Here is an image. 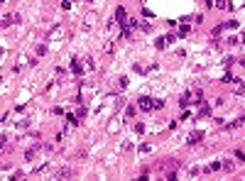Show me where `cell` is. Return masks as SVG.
<instances>
[{
	"instance_id": "cell-18",
	"label": "cell",
	"mask_w": 245,
	"mask_h": 181,
	"mask_svg": "<svg viewBox=\"0 0 245 181\" xmlns=\"http://www.w3.org/2000/svg\"><path fill=\"white\" fill-rule=\"evenodd\" d=\"M174 39H177V34H167V37H164V42H167V44H172Z\"/></svg>"
},
{
	"instance_id": "cell-22",
	"label": "cell",
	"mask_w": 245,
	"mask_h": 181,
	"mask_svg": "<svg viewBox=\"0 0 245 181\" xmlns=\"http://www.w3.org/2000/svg\"><path fill=\"white\" fill-rule=\"evenodd\" d=\"M167 181H177V171H169L167 174Z\"/></svg>"
},
{
	"instance_id": "cell-23",
	"label": "cell",
	"mask_w": 245,
	"mask_h": 181,
	"mask_svg": "<svg viewBox=\"0 0 245 181\" xmlns=\"http://www.w3.org/2000/svg\"><path fill=\"white\" fill-rule=\"evenodd\" d=\"M56 181H59V179H56Z\"/></svg>"
},
{
	"instance_id": "cell-5",
	"label": "cell",
	"mask_w": 245,
	"mask_h": 181,
	"mask_svg": "<svg viewBox=\"0 0 245 181\" xmlns=\"http://www.w3.org/2000/svg\"><path fill=\"white\" fill-rule=\"evenodd\" d=\"M201 140H203V132H194V135L186 137V144H196V142H201Z\"/></svg>"
},
{
	"instance_id": "cell-12",
	"label": "cell",
	"mask_w": 245,
	"mask_h": 181,
	"mask_svg": "<svg viewBox=\"0 0 245 181\" xmlns=\"http://www.w3.org/2000/svg\"><path fill=\"white\" fill-rule=\"evenodd\" d=\"M223 29H225V25H216V27H213V32H211V34H213V37H218V34H221V32H223Z\"/></svg>"
},
{
	"instance_id": "cell-19",
	"label": "cell",
	"mask_w": 245,
	"mask_h": 181,
	"mask_svg": "<svg viewBox=\"0 0 245 181\" xmlns=\"http://www.w3.org/2000/svg\"><path fill=\"white\" fill-rule=\"evenodd\" d=\"M59 176H71V169H66V167H64V169H59Z\"/></svg>"
},
{
	"instance_id": "cell-8",
	"label": "cell",
	"mask_w": 245,
	"mask_h": 181,
	"mask_svg": "<svg viewBox=\"0 0 245 181\" xmlns=\"http://www.w3.org/2000/svg\"><path fill=\"white\" fill-rule=\"evenodd\" d=\"M221 169H225V171H233V169H235V164H233L231 159H225V161H221Z\"/></svg>"
},
{
	"instance_id": "cell-3",
	"label": "cell",
	"mask_w": 245,
	"mask_h": 181,
	"mask_svg": "<svg viewBox=\"0 0 245 181\" xmlns=\"http://www.w3.org/2000/svg\"><path fill=\"white\" fill-rule=\"evenodd\" d=\"M12 22H20V15H5L3 17V27H10Z\"/></svg>"
},
{
	"instance_id": "cell-4",
	"label": "cell",
	"mask_w": 245,
	"mask_h": 181,
	"mask_svg": "<svg viewBox=\"0 0 245 181\" xmlns=\"http://www.w3.org/2000/svg\"><path fill=\"white\" fill-rule=\"evenodd\" d=\"M71 74H76V76L83 74V66L79 64V59H74V61H71Z\"/></svg>"
},
{
	"instance_id": "cell-10",
	"label": "cell",
	"mask_w": 245,
	"mask_h": 181,
	"mask_svg": "<svg viewBox=\"0 0 245 181\" xmlns=\"http://www.w3.org/2000/svg\"><path fill=\"white\" fill-rule=\"evenodd\" d=\"M206 115H211V108H209V105H203L201 110H199V115H196V118H206Z\"/></svg>"
},
{
	"instance_id": "cell-1",
	"label": "cell",
	"mask_w": 245,
	"mask_h": 181,
	"mask_svg": "<svg viewBox=\"0 0 245 181\" xmlns=\"http://www.w3.org/2000/svg\"><path fill=\"white\" fill-rule=\"evenodd\" d=\"M137 105L142 108V110H155V100L149 98V96H142V98L137 100Z\"/></svg>"
},
{
	"instance_id": "cell-21",
	"label": "cell",
	"mask_w": 245,
	"mask_h": 181,
	"mask_svg": "<svg viewBox=\"0 0 245 181\" xmlns=\"http://www.w3.org/2000/svg\"><path fill=\"white\" fill-rule=\"evenodd\" d=\"M44 51H47V47H44V44H39V47H37V57H42Z\"/></svg>"
},
{
	"instance_id": "cell-17",
	"label": "cell",
	"mask_w": 245,
	"mask_h": 181,
	"mask_svg": "<svg viewBox=\"0 0 245 181\" xmlns=\"http://www.w3.org/2000/svg\"><path fill=\"white\" fill-rule=\"evenodd\" d=\"M225 29H238V22H235V20H231L228 25H225Z\"/></svg>"
},
{
	"instance_id": "cell-7",
	"label": "cell",
	"mask_w": 245,
	"mask_h": 181,
	"mask_svg": "<svg viewBox=\"0 0 245 181\" xmlns=\"http://www.w3.org/2000/svg\"><path fill=\"white\" fill-rule=\"evenodd\" d=\"M240 125H245V115H240V118H235L231 125H225V127H228V130H233V127H240Z\"/></svg>"
},
{
	"instance_id": "cell-11",
	"label": "cell",
	"mask_w": 245,
	"mask_h": 181,
	"mask_svg": "<svg viewBox=\"0 0 245 181\" xmlns=\"http://www.w3.org/2000/svg\"><path fill=\"white\" fill-rule=\"evenodd\" d=\"M189 32H191V27H189V25H186V27H181V29L177 32V37H186V34H189Z\"/></svg>"
},
{
	"instance_id": "cell-14",
	"label": "cell",
	"mask_w": 245,
	"mask_h": 181,
	"mask_svg": "<svg viewBox=\"0 0 245 181\" xmlns=\"http://www.w3.org/2000/svg\"><path fill=\"white\" fill-rule=\"evenodd\" d=\"M34 154H37V147H30V149H27V152H25V157H27V159H32V157H34Z\"/></svg>"
},
{
	"instance_id": "cell-15",
	"label": "cell",
	"mask_w": 245,
	"mask_h": 181,
	"mask_svg": "<svg viewBox=\"0 0 245 181\" xmlns=\"http://www.w3.org/2000/svg\"><path fill=\"white\" fill-rule=\"evenodd\" d=\"M231 64H235V59H233V57H225V59H223V66H231Z\"/></svg>"
},
{
	"instance_id": "cell-16",
	"label": "cell",
	"mask_w": 245,
	"mask_h": 181,
	"mask_svg": "<svg viewBox=\"0 0 245 181\" xmlns=\"http://www.w3.org/2000/svg\"><path fill=\"white\" fill-rule=\"evenodd\" d=\"M162 108H164V100L157 98V100H155V110H162Z\"/></svg>"
},
{
	"instance_id": "cell-13",
	"label": "cell",
	"mask_w": 245,
	"mask_h": 181,
	"mask_svg": "<svg viewBox=\"0 0 245 181\" xmlns=\"http://www.w3.org/2000/svg\"><path fill=\"white\" fill-rule=\"evenodd\" d=\"M155 47H157V49H164V47H167V42H164V37H157V42H155Z\"/></svg>"
},
{
	"instance_id": "cell-6",
	"label": "cell",
	"mask_w": 245,
	"mask_h": 181,
	"mask_svg": "<svg viewBox=\"0 0 245 181\" xmlns=\"http://www.w3.org/2000/svg\"><path fill=\"white\" fill-rule=\"evenodd\" d=\"M189 103H191V93H189V91H186V93H184V96L179 98V105H181L184 110H186V105H189Z\"/></svg>"
},
{
	"instance_id": "cell-9",
	"label": "cell",
	"mask_w": 245,
	"mask_h": 181,
	"mask_svg": "<svg viewBox=\"0 0 245 181\" xmlns=\"http://www.w3.org/2000/svg\"><path fill=\"white\" fill-rule=\"evenodd\" d=\"M66 125H79V118L71 115V113H66Z\"/></svg>"
},
{
	"instance_id": "cell-20",
	"label": "cell",
	"mask_w": 245,
	"mask_h": 181,
	"mask_svg": "<svg viewBox=\"0 0 245 181\" xmlns=\"http://www.w3.org/2000/svg\"><path fill=\"white\" fill-rule=\"evenodd\" d=\"M235 159H238V161H245V152L238 149V152H235Z\"/></svg>"
},
{
	"instance_id": "cell-2",
	"label": "cell",
	"mask_w": 245,
	"mask_h": 181,
	"mask_svg": "<svg viewBox=\"0 0 245 181\" xmlns=\"http://www.w3.org/2000/svg\"><path fill=\"white\" fill-rule=\"evenodd\" d=\"M115 20H118V22H123V27L127 25V22H125V8H123V5H118V8H115Z\"/></svg>"
}]
</instances>
